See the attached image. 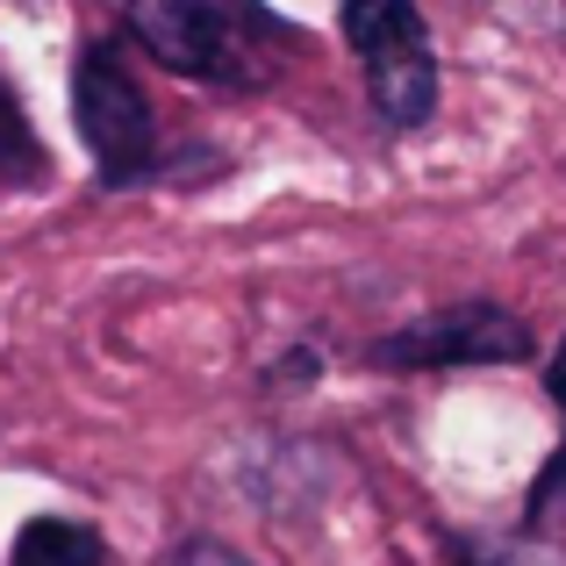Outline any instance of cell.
I'll use <instances>...</instances> for the list:
<instances>
[{
	"instance_id": "6da1fadb",
	"label": "cell",
	"mask_w": 566,
	"mask_h": 566,
	"mask_svg": "<svg viewBox=\"0 0 566 566\" xmlns=\"http://www.w3.org/2000/svg\"><path fill=\"white\" fill-rule=\"evenodd\" d=\"M129 36L180 80L265 86L294 51V29L259 0H129Z\"/></svg>"
},
{
	"instance_id": "7a4b0ae2",
	"label": "cell",
	"mask_w": 566,
	"mask_h": 566,
	"mask_svg": "<svg viewBox=\"0 0 566 566\" xmlns=\"http://www.w3.org/2000/svg\"><path fill=\"white\" fill-rule=\"evenodd\" d=\"M345 43L366 72V94H374L380 123L416 129L438 108V57H430V29L409 0H345Z\"/></svg>"
},
{
	"instance_id": "3957f363",
	"label": "cell",
	"mask_w": 566,
	"mask_h": 566,
	"mask_svg": "<svg viewBox=\"0 0 566 566\" xmlns=\"http://www.w3.org/2000/svg\"><path fill=\"white\" fill-rule=\"evenodd\" d=\"M72 115H80V137H86V151H94V166H101L108 187H129V180L151 172L158 123H151V101H144L137 80H129V65H123L115 43H94V51L80 57Z\"/></svg>"
},
{
	"instance_id": "277c9868",
	"label": "cell",
	"mask_w": 566,
	"mask_h": 566,
	"mask_svg": "<svg viewBox=\"0 0 566 566\" xmlns=\"http://www.w3.org/2000/svg\"><path fill=\"white\" fill-rule=\"evenodd\" d=\"M524 352H531V337L510 308L467 302V308L409 323L401 337H387L374 359L380 366H502V359H524Z\"/></svg>"
},
{
	"instance_id": "5b68a950",
	"label": "cell",
	"mask_w": 566,
	"mask_h": 566,
	"mask_svg": "<svg viewBox=\"0 0 566 566\" xmlns=\"http://www.w3.org/2000/svg\"><path fill=\"white\" fill-rule=\"evenodd\" d=\"M8 566H101V538L65 516H36V524H22Z\"/></svg>"
},
{
	"instance_id": "8992f818",
	"label": "cell",
	"mask_w": 566,
	"mask_h": 566,
	"mask_svg": "<svg viewBox=\"0 0 566 566\" xmlns=\"http://www.w3.org/2000/svg\"><path fill=\"white\" fill-rule=\"evenodd\" d=\"M459 566H566V545L545 531H516V538H467Z\"/></svg>"
},
{
	"instance_id": "52a82bcc",
	"label": "cell",
	"mask_w": 566,
	"mask_h": 566,
	"mask_svg": "<svg viewBox=\"0 0 566 566\" xmlns=\"http://www.w3.org/2000/svg\"><path fill=\"white\" fill-rule=\"evenodd\" d=\"M29 172H36V137H29V123H22V108H14V94L0 86V187L29 180Z\"/></svg>"
},
{
	"instance_id": "ba28073f",
	"label": "cell",
	"mask_w": 566,
	"mask_h": 566,
	"mask_svg": "<svg viewBox=\"0 0 566 566\" xmlns=\"http://www.w3.org/2000/svg\"><path fill=\"white\" fill-rule=\"evenodd\" d=\"M172 566H251V559L230 545H187V553H172Z\"/></svg>"
},
{
	"instance_id": "9c48e42d",
	"label": "cell",
	"mask_w": 566,
	"mask_h": 566,
	"mask_svg": "<svg viewBox=\"0 0 566 566\" xmlns=\"http://www.w3.org/2000/svg\"><path fill=\"white\" fill-rule=\"evenodd\" d=\"M553 401L566 409V345H559V359H553Z\"/></svg>"
}]
</instances>
